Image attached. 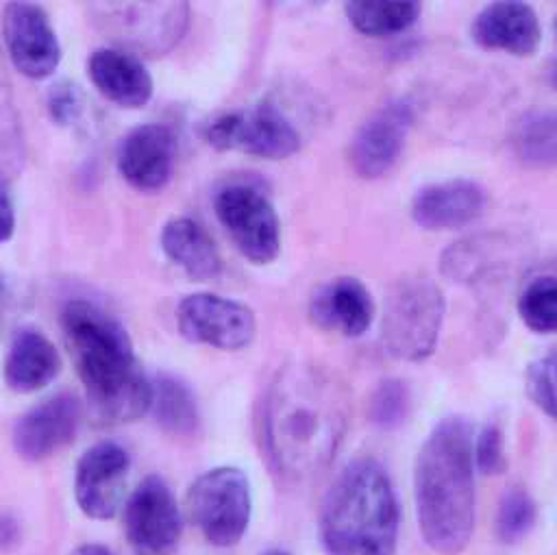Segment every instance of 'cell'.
Returning a JSON list of instances; mask_svg holds the SVG:
<instances>
[{
  "label": "cell",
  "instance_id": "obj_22",
  "mask_svg": "<svg viewBox=\"0 0 557 555\" xmlns=\"http://www.w3.org/2000/svg\"><path fill=\"white\" fill-rule=\"evenodd\" d=\"M163 252L191 279L205 281L222 270V261L211 235L191 218L178 215L161 229Z\"/></svg>",
  "mask_w": 557,
  "mask_h": 555
},
{
  "label": "cell",
  "instance_id": "obj_9",
  "mask_svg": "<svg viewBox=\"0 0 557 555\" xmlns=\"http://www.w3.org/2000/svg\"><path fill=\"white\" fill-rule=\"evenodd\" d=\"M215 215L250 263H270L281 250V222L272 202L250 185H231L215 196Z\"/></svg>",
  "mask_w": 557,
  "mask_h": 555
},
{
  "label": "cell",
  "instance_id": "obj_20",
  "mask_svg": "<svg viewBox=\"0 0 557 555\" xmlns=\"http://www.w3.org/2000/svg\"><path fill=\"white\" fill-rule=\"evenodd\" d=\"M87 76L96 89L124 109H139L152 96V76L144 63L117 48L94 50L87 59Z\"/></svg>",
  "mask_w": 557,
  "mask_h": 555
},
{
  "label": "cell",
  "instance_id": "obj_34",
  "mask_svg": "<svg viewBox=\"0 0 557 555\" xmlns=\"http://www.w3.org/2000/svg\"><path fill=\"white\" fill-rule=\"evenodd\" d=\"M72 555H111V553L102 544H81L78 548L72 551Z\"/></svg>",
  "mask_w": 557,
  "mask_h": 555
},
{
  "label": "cell",
  "instance_id": "obj_15",
  "mask_svg": "<svg viewBox=\"0 0 557 555\" xmlns=\"http://www.w3.org/2000/svg\"><path fill=\"white\" fill-rule=\"evenodd\" d=\"M81 422L74 394H57L28 409L13 427V448L26 461H41L67 446Z\"/></svg>",
  "mask_w": 557,
  "mask_h": 555
},
{
  "label": "cell",
  "instance_id": "obj_33",
  "mask_svg": "<svg viewBox=\"0 0 557 555\" xmlns=\"http://www.w3.org/2000/svg\"><path fill=\"white\" fill-rule=\"evenodd\" d=\"M15 231V211H13V202L11 196L7 192L4 185H0V244L11 239Z\"/></svg>",
  "mask_w": 557,
  "mask_h": 555
},
{
  "label": "cell",
  "instance_id": "obj_36",
  "mask_svg": "<svg viewBox=\"0 0 557 555\" xmlns=\"http://www.w3.org/2000/svg\"><path fill=\"white\" fill-rule=\"evenodd\" d=\"M265 555H289V553H285V551H268Z\"/></svg>",
  "mask_w": 557,
  "mask_h": 555
},
{
  "label": "cell",
  "instance_id": "obj_28",
  "mask_svg": "<svg viewBox=\"0 0 557 555\" xmlns=\"http://www.w3.org/2000/svg\"><path fill=\"white\" fill-rule=\"evenodd\" d=\"M535 525V503L524 490L503 494L496 509V533L503 542L522 540Z\"/></svg>",
  "mask_w": 557,
  "mask_h": 555
},
{
  "label": "cell",
  "instance_id": "obj_4",
  "mask_svg": "<svg viewBox=\"0 0 557 555\" xmlns=\"http://www.w3.org/2000/svg\"><path fill=\"white\" fill-rule=\"evenodd\" d=\"M398 522V501L387 472L372 459H357L324 494L320 540L326 555H394Z\"/></svg>",
  "mask_w": 557,
  "mask_h": 555
},
{
  "label": "cell",
  "instance_id": "obj_30",
  "mask_svg": "<svg viewBox=\"0 0 557 555\" xmlns=\"http://www.w3.org/2000/svg\"><path fill=\"white\" fill-rule=\"evenodd\" d=\"M409 411V392L403 381L398 379H387L383 381L370 403V418L385 429H392L405 420Z\"/></svg>",
  "mask_w": 557,
  "mask_h": 555
},
{
  "label": "cell",
  "instance_id": "obj_35",
  "mask_svg": "<svg viewBox=\"0 0 557 555\" xmlns=\"http://www.w3.org/2000/svg\"><path fill=\"white\" fill-rule=\"evenodd\" d=\"M4 296H7V285H4V281L0 279V307H2V303H4Z\"/></svg>",
  "mask_w": 557,
  "mask_h": 555
},
{
  "label": "cell",
  "instance_id": "obj_11",
  "mask_svg": "<svg viewBox=\"0 0 557 555\" xmlns=\"http://www.w3.org/2000/svg\"><path fill=\"white\" fill-rule=\"evenodd\" d=\"M411 124L413 104L405 98L389 100L376 109L350 141L348 159L352 170L363 178L387 174L405 148Z\"/></svg>",
  "mask_w": 557,
  "mask_h": 555
},
{
  "label": "cell",
  "instance_id": "obj_26",
  "mask_svg": "<svg viewBox=\"0 0 557 555\" xmlns=\"http://www.w3.org/2000/svg\"><path fill=\"white\" fill-rule=\"evenodd\" d=\"M24 163V135L15 109L11 81L0 54V185H7Z\"/></svg>",
  "mask_w": 557,
  "mask_h": 555
},
{
  "label": "cell",
  "instance_id": "obj_17",
  "mask_svg": "<svg viewBox=\"0 0 557 555\" xmlns=\"http://www.w3.org/2000/svg\"><path fill=\"white\" fill-rule=\"evenodd\" d=\"M485 189L468 178H453L424 185L411 200V218L429 231L459 229L485 211Z\"/></svg>",
  "mask_w": 557,
  "mask_h": 555
},
{
  "label": "cell",
  "instance_id": "obj_24",
  "mask_svg": "<svg viewBox=\"0 0 557 555\" xmlns=\"http://www.w3.org/2000/svg\"><path fill=\"white\" fill-rule=\"evenodd\" d=\"M418 2L392 0H355L346 4V17L355 30L366 37H389L407 30L420 17Z\"/></svg>",
  "mask_w": 557,
  "mask_h": 555
},
{
  "label": "cell",
  "instance_id": "obj_13",
  "mask_svg": "<svg viewBox=\"0 0 557 555\" xmlns=\"http://www.w3.org/2000/svg\"><path fill=\"white\" fill-rule=\"evenodd\" d=\"M2 35L11 63L28 78L50 76L61 61L59 39L35 2H9L2 11Z\"/></svg>",
  "mask_w": 557,
  "mask_h": 555
},
{
  "label": "cell",
  "instance_id": "obj_5",
  "mask_svg": "<svg viewBox=\"0 0 557 555\" xmlns=\"http://www.w3.org/2000/svg\"><path fill=\"white\" fill-rule=\"evenodd\" d=\"M87 17L124 52L159 57L183 39L189 24V4L183 0L89 2Z\"/></svg>",
  "mask_w": 557,
  "mask_h": 555
},
{
  "label": "cell",
  "instance_id": "obj_29",
  "mask_svg": "<svg viewBox=\"0 0 557 555\" xmlns=\"http://www.w3.org/2000/svg\"><path fill=\"white\" fill-rule=\"evenodd\" d=\"M527 392L544 414L557 418V353H548L529 366Z\"/></svg>",
  "mask_w": 557,
  "mask_h": 555
},
{
  "label": "cell",
  "instance_id": "obj_2",
  "mask_svg": "<svg viewBox=\"0 0 557 555\" xmlns=\"http://www.w3.org/2000/svg\"><path fill=\"white\" fill-rule=\"evenodd\" d=\"M61 326L91 418L124 424L144 416L152 405V383L126 329L89 300H70L61 311Z\"/></svg>",
  "mask_w": 557,
  "mask_h": 555
},
{
  "label": "cell",
  "instance_id": "obj_38",
  "mask_svg": "<svg viewBox=\"0 0 557 555\" xmlns=\"http://www.w3.org/2000/svg\"><path fill=\"white\" fill-rule=\"evenodd\" d=\"M141 555H152V553H141Z\"/></svg>",
  "mask_w": 557,
  "mask_h": 555
},
{
  "label": "cell",
  "instance_id": "obj_6",
  "mask_svg": "<svg viewBox=\"0 0 557 555\" xmlns=\"http://www.w3.org/2000/svg\"><path fill=\"white\" fill-rule=\"evenodd\" d=\"M446 300L442 289L426 276L398 281L383 311L381 337L389 355L405 361L426 359L442 331Z\"/></svg>",
  "mask_w": 557,
  "mask_h": 555
},
{
  "label": "cell",
  "instance_id": "obj_37",
  "mask_svg": "<svg viewBox=\"0 0 557 555\" xmlns=\"http://www.w3.org/2000/svg\"><path fill=\"white\" fill-rule=\"evenodd\" d=\"M555 33H557V20H555Z\"/></svg>",
  "mask_w": 557,
  "mask_h": 555
},
{
  "label": "cell",
  "instance_id": "obj_21",
  "mask_svg": "<svg viewBox=\"0 0 557 555\" xmlns=\"http://www.w3.org/2000/svg\"><path fill=\"white\" fill-rule=\"evenodd\" d=\"M61 357L57 346L35 329H22L13 335L4 357V381L13 392H37L59 372Z\"/></svg>",
  "mask_w": 557,
  "mask_h": 555
},
{
  "label": "cell",
  "instance_id": "obj_10",
  "mask_svg": "<svg viewBox=\"0 0 557 555\" xmlns=\"http://www.w3.org/2000/svg\"><path fill=\"white\" fill-rule=\"evenodd\" d=\"M176 324L183 337L220 350L246 348L257 331L250 307L218 294H191L178 303Z\"/></svg>",
  "mask_w": 557,
  "mask_h": 555
},
{
  "label": "cell",
  "instance_id": "obj_31",
  "mask_svg": "<svg viewBox=\"0 0 557 555\" xmlns=\"http://www.w3.org/2000/svg\"><path fill=\"white\" fill-rule=\"evenodd\" d=\"M474 461L476 468L485 474H496L505 466V455H503V440L500 431L496 427H485L476 442H474Z\"/></svg>",
  "mask_w": 557,
  "mask_h": 555
},
{
  "label": "cell",
  "instance_id": "obj_12",
  "mask_svg": "<svg viewBox=\"0 0 557 555\" xmlns=\"http://www.w3.org/2000/svg\"><path fill=\"white\" fill-rule=\"evenodd\" d=\"M183 518L168 483L150 474L128 496L124 505V529L128 542L141 553L161 555L181 535Z\"/></svg>",
  "mask_w": 557,
  "mask_h": 555
},
{
  "label": "cell",
  "instance_id": "obj_3",
  "mask_svg": "<svg viewBox=\"0 0 557 555\" xmlns=\"http://www.w3.org/2000/svg\"><path fill=\"white\" fill-rule=\"evenodd\" d=\"M416 514L424 542L440 555H457L474 531L472 429L448 416L424 440L413 470Z\"/></svg>",
  "mask_w": 557,
  "mask_h": 555
},
{
  "label": "cell",
  "instance_id": "obj_7",
  "mask_svg": "<svg viewBox=\"0 0 557 555\" xmlns=\"http://www.w3.org/2000/svg\"><path fill=\"white\" fill-rule=\"evenodd\" d=\"M250 485L235 466L202 472L187 492V514L196 529L215 546L242 540L250 520Z\"/></svg>",
  "mask_w": 557,
  "mask_h": 555
},
{
  "label": "cell",
  "instance_id": "obj_25",
  "mask_svg": "<svg viewBox=\"0 0 557 555\" xmlns=\"http://www.w3.org/2000/svg\"><path fill=\"white\" fill-rule=\"evenodd\" d=\"M157 422L176 435L194 433L198 427V405L191 390L176 377L161 374L152 383V405Z\"/></svg>",
  "mask_w": 557,
  "mask_h": 555
},
{
  "label": "cell",
  "instance_id": "obj_32",
  "mask_svg": "<svg viewBox=\"0 0 557 555\" xmlns=\"http://www.w3.org/2000/svg\"><path fill=\"white\" fill-rule=\"evenodd\" d=\"M81 107V91L70 81L54 83V87L48 91V109L59 124L74 122Z\"/></svg>",
  "mask_w": 557,
  "mask_h": 555
},
{
  "label": "cell",
  "instance_id": "obj_1",
  "mask_svg": "<svg viewBox=\"0 0 557 555\" xmlns=\"http://www.w3.org/2000/svg\"><path fill=\"white\" fill-rule=\"evenodd\" d=\"M350 398L344 381L324 366L285 363L263 398V440L272 466L292 481L324 470L344 437Z\"/></svg>",
  "mask_w": 557,
  "mask_h": 555
},
{
  "label": "cell",
  "instance_id": "obj_14",
  "mask_svg": "<svg viewBox=\"0 0 557 555\" xmlns=\"http://www.w3.org/2000/svg\"><path fill=\"white\" fill-rule=\"evenodd\" d=\"M128 472V453L115 442L87 448L74 472V498L85 516L107 520L117 511Z\"/></svg>",
  "mask_w": 557,
  "mask_h": 555
},
{
  "label": "cell",
  "instance_id": "obj_18",
  "mask_svg": "<svg viewBox=\"0 0 557 555\" xmlns=\"http://www.w3.org/2000/svg\"><path fill=\"white\" fill-rule=\"evenodd\" d=\"M472 37L483 48L527 57L540 46L542 28L531 4L507 0L492 2L476 15Z\"/></svg>",
  "mask_w": 557,
  "mask_h": 555
},
{
  "label": "cell",
  "instance_id": "obj_19",
  "mask_svg": "<svg viewBox=\"0 0 557 555\" xmlns=\"http://www.w3.org/2000/svg\"><path fill=\"white\" fill-rule=\"evenodd\" d=\"M309 316L322 329L357 337L372 324L374 300L359 279L337 276L311 296Z\"/></svg>",
  "mask_w": 557,
  "mask_h": 555
},
{
  "label": "cell",
  "instance_id": "obj_27",
  "mask_svg": "<svg viewBox=\"0 0 557 555\" xmlns=\"http://www.w3.org/2000/svg\"><path fill=\"white\" fill-rule=\"evenodd\" d=\"M522 322L535 333H557V279L537 276L522 289L518 298Z\"/></svg>",
  "mask_w": 557,
  "mask_h": 555
},
{
  "label": "cell",
  "instance_id": "obj_8",
  "mask_svg": "<svg viewBox=\"0 0 557 555\" xmlns=\"http://www.w3.org/2000/svg\"><path fill=\"white\" fill-rule=\"evenodd\" d=\"M202 137L218 150H242L261 159H285L300 148V133L272 104L222 113L202 126Z\"/></svg>",
  "mask_w": 557,
  "mask_h": 555
},
{
  "label": "cell",
  "instance_id": "obj_16",
  "mask_svg": "<svg viewBox=\"0 0 557 555\" xmlns=\"http://www.w3.org/2000/svg\"><path fill=\"white\" fill-rule=\"evenodd\" d=\"M176 137L159 122L135 126L122 141L117 168L126 183L137 189L163 187L174 170Z\"/></svg>",
  "mask_w": 557,
  "mask_h": 555
},
{
  "label": "cell",
  "instance_id": "obj_23",
  "mask_svg": "<svg viewBox=\"0 0 557 555\" xmlns=\"http://www.w3.org/2000/svg\"><path fill=\"white\" fill-rule=\"evenodd\" d=\"M513 155L535 168L557 165V111L535 109L524 113L511 133Z\"/></svg>",
  "mask_w": 557,
  "mask_h": 555
}]
</instances>
